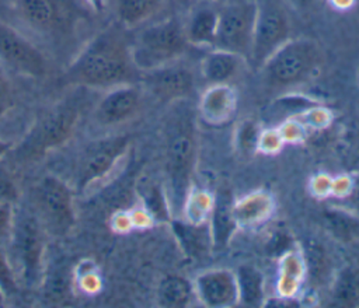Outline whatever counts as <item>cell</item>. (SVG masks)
Returning <instances> with one entry per match:
<instances>
[{"mask_svg": "<svg viewBox=\"0 0 359 308\" xmlns=\"http://www.w3.org/2000/svg\"><path fill=\"white\" fill-rule=\"evenodd\" d=\"M136 67L129 46L118 34L104 31L95 35L65 71V81L87 88H112L130 83Z\"/></svg>", "mask_w": 359, "mask_h": 308, "instance_id": "6da1fadb", "label": "cell"}, {"mask_svg": "<svg viewBox=\"0 0 359 308\" xmlns=\"http://www.w3.org/2000/svg\"><path fill=\"white\" fill-rule=\"evenodd\" d=\"M187 45L184 25L177 18H167L143 28L129 46V53L136 70L146 73L178 60Z\"/></svg>", "mask_w": 359, "mask_h": 308, "instance_id": "7a4b0ae2", "label": "cell"}, {"mask_svg": "<svg viewBox=\"0 0 359 308\" xmlns=\"http://www.w3.org/2000/svg\"><path fill=\"white\" fill-rule=\"evenodd\" d=\"M321 52L309 38L287 39L259 67L266 84L287 88L304 83L320 67Z\"/></svg>", "mask_w": 359, "mask_h": 308, "instance_id": "3957f363", "label": "cell"}, {"mask_svg": "<svg viewBox=\"0 0 359 308\" xmlns=\"http://www.w3.org/2000/svg\"><path fill=\"white\" fill-rule=\"evenodd\" d=\"M171 123L167 148H165V169L168 181V192L171 203L180 211L188 195V186L195 164V132L192 119L188 112Z\"/></svg>", "mask_w": 359, "mask_h": 308, "instance_id": "277c9868", "label": "cell"}, {"mask_svg": "<svg viewBox=\"0 0 359 308\" xmlns=\"http://www.w3.org/2000/svg\"><path fill=\"white\" fill-rule=\"evenodd\" d=\"M83 104L84 99L80 95H73L42 115L17 147L18 158L31 160L60 146L70 136Z\"/></svg>", "mask_w": 359, "mask_h": 308, "instance_id": "5b68a950", "label": "cell"}, {"mask_svg": "<svg viewBox=\"0 0 359 308\" xmlns=\"http://www.w3.org/2000/svg\"><path fill=\"white\" fill-rule=\"evenodd\" d=\"M34 214L43 230L53 235H66L74 225L73 192L70 186L55 175L38 181L32 192Z\"/></svg>", "mask_w": 359, "mask_h": 308, "instance_id": "8992f818", "label": "cell"}, {"mask_svg": "<svg viewBox=\"0 0 359 308\" xmlns=\"http://www.w3.org/2000/svg\"><path fill=\"white\" fill-rule=\"evenodd\" d=\"M43 227L35 214L22 213L14 220L10 237L17 274L28 286H36L43 276L45 239Z\"/></svg>", "mask_w": 359, "mask_h": 308, "instance_id": "52a82bcc", "label": "cell"}, {"mask_svg": "<svg viewBox=\"0 0 359 308\" xmlns=\"http://www.w3.org/2000/svg\"><path fill=\"white\" fill-rule=\"evenodd\" d=\"M258 4L251 0H231L217 11V31L213 48L250 56Z\"/></svg>", "mask_w": 359, "mask_h": 308, "instance_id": "ba28073f", "label": "cell"}, {"mask_svg": "<svg viewBox=\"0 0 359 308\" xmlns=\"http://www.w3.org/2000/svg\"><path fill=\"white\" fill-rule=\"evenodd\" d=\"M128 148L126 136H115L91 143L80 155L76 168V186L87 192L97 183L102 182Z\"/></svg>", "mask_w": 359, "mask_h": 308, "instance_id": "9c48e42d", "label": "cell"}, {"mask_svg": "<svg viewBox=\"0 0 359 308\" xmlns=\"http://www.w3.org/2000/svg\"><path fill=\"white\" fill-rule=\"evenodd\" d=\"M289 18L279 3L266 0L258 4L248 59H251L257 67H261L265 60L289 39Z\"/></svg>", "mask_w": 359, "mask_h": 308, "instance_id": "30bf717a", "label": "cell"}, {"mask_svg": "<svg viewBox=\"0 0 359 308\" xmlns=\"http://www.w3.org/2000/svg\"><path fill=\"white\" fill-rule=\"evenodd\" d=\"M0 59L20 74L41 77L46 71L43 55L10 25L0 21Z\"/></svg>", "mask_w": 359, "mask_h": 308, "instance_id": "8fae6325", "label": "cell"}, {"mask_svg": "<svg viewBox=\"0 0 359 308\" xmlns=\"http://www.w3.org/2000/svg\"><path fill=\"white\" fill-rule=\"evenodd\" d=\"M144 88L160 101L184 99L195 88L194 71L178 60L144 73Z\"/></svg>", "mask_w": 359, "mask_h": 308, "instance_id": "7c38bea8", "label": "cell"}, {"mask_svg": "<svg viewBox=\"0 0 359 308\" xmlns=\"http://www.w3.org/2000/svg\"><path fill=\"white\" fill-rule=\"evenodd\" d=\"M142 90L130 83L119 84L98 101L94 109V119L104 126L121 123L132 118L140 108Z\"/></svg>", "mask_w": 359, "mask_h": 308, "instance_id": "4fadbf2b", "label": "cell"}, {"mask_svg": "<svg viewBox=\"0 0 359 308\" xmlns=\"http://www.w3.org/2000/svg\"><path fill=\"white\" fill-rule=\"evenodd\" d=\"M195 288L208 307H230L238 301L237 279L229 270H208L199 274Z\"/></svg>", "mask_w": 359, "mask_h": 308, "instance_id": "5bb4252c", "label": "cell"}, {"mask_svg": "<svg viewBox=\"0 0 359 308\" xmlns=\"http://www.w3.org/2000/svg\"><path fill=\"white\" fill-rule=\"evenodd\" d=\"M245 57L212 48V50L201 62L202 77L210 84H229L243 69Z\"/></svg>", "mask_w": 359, "mask_h": 308, "instance_id": "9a60e30c", "label": "cell"}, {"mask_svg": "<svg viewBox=\"0 0 359 308\" xmlns=\"http://www.w3.org/2000/svg\"><path fill=\"white\" fill-rule=\"evenodd\" d=\"M237 95L229 84H212L201 99V113L210 123H220L231 116Z\"/></svg>", "mask_w": 359, "mask_h": 308, "instance_id": "2e32d148", "label": "cell"}, {"mask_svg": "<svg viewBox=\"0 0 359 308\" xmlns=\"http://www.w3.org/2000/svg\"><path fill=\"white\" fill-rule=\"evenodd\" d=\"M236 225L237 220L234 216V204L231 195L227 190H222L215 200L210 223L212 244L216 249L224 248L227 245Z\"/></svg>", "mask_w": 359, "mask_h": 308, "instance_id": "e0dca14e", "label": "cell"}, {"mask_svg": "<svg viewBox=\"0 0 359 308\" xmlns=\"http://www.w3.org/2000/svg\"><path fill=\"white\" fill-rule=\"evenodd\" d=\"M188 43L213 48L217 31V10L212 7L196 8L184 25Z\"/></svg>", "mask_w": 359, "mask_h": 308, "instance_id": "ac0fdd59", "label": "cell"}, {"mask_svg": "<svg viewBox=\"0 0 359 308\" xmlns=\"http://www.w3.org/2000/svg\"><path fill=\"white\" fill-rule=\"evenodd\" d=\"M272 213V199L266 193H251L234 204V216L240 225H255Z\"/></svg>", "mask_w": 359, "mask_h": 308, "instance_id": "d6986e66", "label": "cell"}, {"mask_svg": "<svg viewBox=\"0 0 359 308\" xmlns=\"http://www.w3.org/2000/svg\"><path fill=\"white\" fill-rule=\"evenodd\" d=\"M164 0H116V17L125 27H137L151 18Z\"/></svg>", "mask_w": 359, "mask_h": 308, "instance_id": "ffe728a7", "label": "cell"}, {"mask_svg": "<svg viewBox=\"0 0 359 308\" xmlns=\"http://www.w3.org/2000/svg\"><path fill=\"white\" fill-rule=\"evenodd\" d=\"M20 13L31 27L41 31L52 28L57 18L53 0H20Z\"/></svg>", "mask_w": 359, "mask_h": 308, "instance_id": "44dd1931", "label": "cell"}, {"mask_svg": "<svg viewBox=\"0 0 359 308\" xmlns=\"http://www.w3.org/2000/svg\"><path fill=\"white\" fill-rule=\"evenodd\" d=\"M192 295L191 284L180 276L164 277L157 288V298L161 307H184Z\"/></svg>", "mask_w": 359, "mask_h": 308, "instance_id": "7402d4cb", "label": "cell"}, {"mask_svg": "<svg viewBox=\"0 0 359 308\" xmlns=\"http://www.w3.org/2000/svg\"><path fill=\"white\" fill-rule=\"evenodd\" d=\"M238 298L247 305H258L262 300V276L252 266H241L237 273Z\"/></svg>", "mask_w": 359, "mask_h": 308, "instance_id": "603a6c76", "label": "cell"}, {"mask_svg": "<svg viewBox=\"0 0 359 308\" xmlns=\"http://www.w3.org/2000/svg\"><path fill=\"white\" fill-rule=\"evenodd\" d=\"M174 231L177 237L182 241L184 248L194 255H199L206 249V245L209 241H212V237H209V228L208 225H199V224H180L174 223Z\"/></svg>", "mask_w": 359, "mask_h": 308, "instance_id": "cb8c5ba5", "label": "cell"}, {"mask_svg": "<svg viewBox=\"0 0 359 308\" xmlns=\"http://www.w3.org/2000/svg\"><path fill=\"white\" fill-rule=\"evenodd\" d=\"M17 272L7 255L0 248V290L6 295H11L17 293Z\"/></svg>", "mask_w": 359, "mask_h": 308, "instance_id": "d4e9b609", "label": "cell"}, {"mask_svg": "<svg viewBox=\"0 0 359 308\" xmlns=\"http://www.w3.org/2000/svg\"><path fill=\"white\" fill-rule=\"evenodd\" d=\"M14 220L15 213L13 210V203L0 199V242L11 237Z\"/></svg>", "mask_w": 359, "mask_h": 308, "instance_id": "484cf974", "label": "cell"}, {"mask_svg": "<svg viewBox=\"0 0 359 308\" xmlns=\"http://www.w3.org/2000/svg\"><path fill=\"white\" fill-rule=\"evenodd\" d=\"M17 197V189L8 175L0 171V199L7 202H14Z\"/></svg>", "mask_w": 359, "mask_h": 308, "instance_id": "4316f807", "label": "cell"}, {"mask_svg": "<svg viewBox=\"0 0 359 308\" xmlns=\"http://www.w3.org/2000/svg\"><path fill=\"white\" fill-rule=\"evenodd\" d=\"M10 102V87L7 80L0 74V109L7 106Z\"/></svg>", "mask_w": 359, "mask_h": 308, "instance_id": "83f0119b", "label": "cell"}, {"mask_svg": "<svg viewBox=\"0 0 359 308\" xmlns=\"http://www.w3.org/2000/svg\"><path fill=\"white\" fill-rule=\"evenodd\" d=\"M86 3L95 11H102L105 7V0H86Z\"/></svg>", "mask_w": 359, "mask_h": 308, "instance_id": "f1b7e54d", "label": "cell"}, {"mask_svg": "<svg viewBox=\"0 0 359 308\" xmlns=\"http://www.w3.org/2000/svg\"><path fill=\"white\" fill-rule=\"evenodd\" d=\"M11 148V144L4 141V140H0V157H3L6 153H8Z\"/></svg>", "mask_w": 359, "mask_h": 308, "instance_id": "f546056e", "label": "cell"}, {"mask_svg": "<svg viewBox=\"0 0 359 308\" xmlns=\"http://www.w3.org/2000/svg\"><path fill=\"white\" fill-rule=\"evenodd\" d=\"M332 3L339 6V7H346V6H349L352 3V0H332Z\"/></svg>", "mask_w": 359, "mask_h": 308, "instance_id": "4dcf8cb0", "label": "cell"}, {"mask_svg": "<svg viewBox=\"0 0 359 308\" xmlns=\"http://www.w3.org/2000/svg\"><path fill=\"white\" fill-rule=\"evenodd\" d=\"M296 6H300V7H304V6H307V4H310V1L311 0H292Z\"/></svg>", "mask_w": 359, "mask_h": 308, "instance_id": "1f68e13d", "label": "cell"}, {"mask_svg": "<svg viewBox=\"0 0 359 308\" xmlns=\"http://www.w3.org/2000/svg\"><path fill=\"white\" fill-rule=\"evenodd\" d=\"M6 294L0 290V307H4V302H6Z\"/></svg>", "mask_w": 359, "mask_h": 308, "instance_id": "d6a6232c", "label": "cell"}, {"mask_svg": "<svg viewBox=\"0 0 359 308\" xmlns=\"http://www.w3.org/2000/svg\"><path fill=\"white\" fill-rule=\"evenodd\" d=\"M205 1H219V3H227V1H231V0H205Z\"/></svg>", "mask_w": 359, "mask_h": 308, "instance_id": "836d02e7", "label": "cell"}]
</instances>
